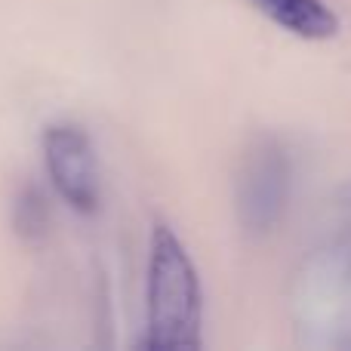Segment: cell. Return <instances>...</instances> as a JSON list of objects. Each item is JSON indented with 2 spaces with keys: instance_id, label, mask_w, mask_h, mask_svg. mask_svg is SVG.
Wrapping results in <instances>:
<instances>
[{
  "instance_id": "6da1fadb",
  "label": "cell",
  "mask_w": 351,
  "mask_h": 351,
  "mask_svg": "<svg viewBox=\"0 0 351 351\" xmlns=\"http://www.w3.org/2000/svg\"><path fill=\"white\" fill-rule=\"evenodd\" d=\"M154 351L200 346V280L185 247L167 225H158L148 259V336Z\"/></svg>"
},
{
  "instance_id": "7a4b0ae2",
  "label": "cell",
  "mask_w": 351,
  "mask_h": 351,
  "mask_svg": "<svg viewBox=\"0 0 351 351\" xmlns=\"http://www.w3.org/2000/svg\"><path fill=\"white\" fill-rule=\"evenodd\" d=\"M290 154L271 136H262L247 148L234 182L237 219L250 234H268L278 228L290 204Z\"/></svg>"
},
{
  "instance_id": "3957f363",
  "label": "cell",
  "mask_w": 351,
  "mask_h": 351,
  "mask_svg": "<svg viewBox=\"0 0 351 351\" xmlns=\"http://www.w3.org/2000/svg\"><path fill=\"white\" fill-rule=\"evenodd\" d=\"M43 158L56 191L65 204L80 213H93L99 206V167L93 145L80 127H49L43 136Z\"/></svg>"
},
{
  "instance_id": "277c9868",
  "label": "cell",
  "mask_w": 351,
  "mask_h": 351,
  "mask_svg": "<svg viewBox=\"0 0 351 351\" xmlns=\"http://www.w3.org/2000/svg\"><path fill=\"white\" fill-rule=\"evenodd\" d=\"M250 3L302 40H327L339 31V16L324 0H250Z\"/></svg>"
},
{
  "instance_id": "5b68a950",
  "label": "cell",
  "mask_w": 351,
  "mask_h": 351,
  "mask_svg": "<svg viewBox=\"0 0 351 351\" xmlns=\"http://www.w3.org/2000/svg\"><path fill=\"white\" fill-rule=\"evenodd\" d=\"M22 219H19V225L22 228L19 231H37V228H43V206L37 204V200H22Z\"/></svg>"
}]
</instances>
